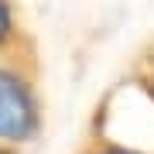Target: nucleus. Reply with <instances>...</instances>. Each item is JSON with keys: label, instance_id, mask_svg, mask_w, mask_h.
<instances>
[{"label": "nucleus", "instance_id": "obj_3", "mask_svg": "<svg viewBox=\"0 0 154 154\" xmlns=\"http://www.w3.org/2000/svg\"><path fill=\"white\" fill-rule=\"evenodd\" d=\"M106 154H130V151H106Z\"/></svg>", "mask_w": 154, "mask_h": 154}, {"label": "nucleus", "instance_id": "obj_2", "mask_svg": "<svg viewBox=\"0 0 154 154\" xmlns=\"http://www.w3.org/2000/svg\"><path fill=\"white\" fill-rule=\"evenodd\" d=\"M11 31V14H7V7H4V0H0V38Z\"/></svg>", "mask_w": 154, "mask_h": 154}, {"label": "nucleus", "instance_id": "obj_1", "mask_svg": "<svg viewBox=\"0 0 154 154\" xmlns=\"http://www.w3.org/2000/svg\"><path fill=\"white\" fill-rule=\"evenodd\" d=\"M34 127H38V113H34L31 89L14 72L0 69V140L21 144L34 134Z\"/></svg>", "mask_w": 154, "mask_h": 154}]
</instances>
